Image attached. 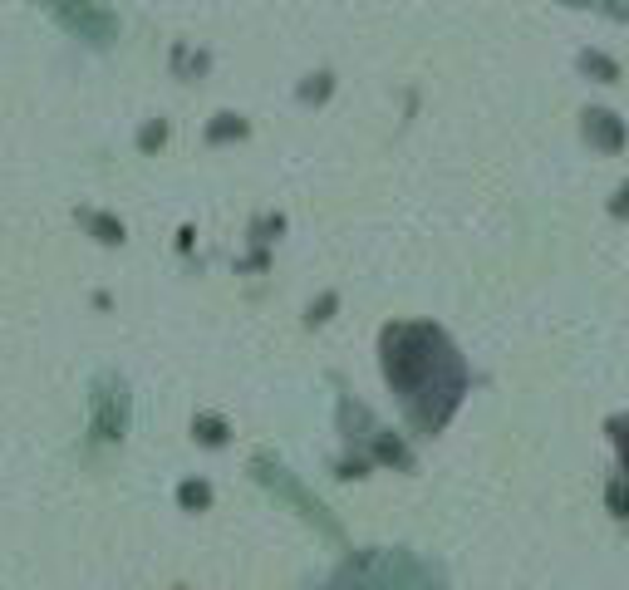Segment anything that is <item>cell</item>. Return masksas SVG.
Masks as SVG:
<instances>
[{
    "label": "cell",
    "instance_id": "6da1fadb",
    "mask_svg": "<svg viewBox=\"0 0 629 590\" xmlns=\"http://www.w3.org/2000/svg\"><path fill=\"white\" fill-rule=\"evenodd\" d=\"M384 374L418 428L448 423V413L462 399V384H467L462 359L453 354L438 325H389L384 330Z\"/></svg>",
    "mask_w": 629,
    "mask_h": 590
},
{
    "label": "cell",
    "instance_id": "7a4b0ae2",
    "mask_svg": "<svg viewBox=\"0 0 629 590\" xmlns=\"http://www.w3.org/2000/svg\"><path fill=\"white\" fill-rule=\"evenodd\" d=\"M69 35H79L84 45L94 50H109L118 40V15L104 5V0H40Z\"/></svg>",
    "mask_w": 629,
    "mask_h": 590
},
{
    "label": "cell",
    "instance_id": "3957f363",
    "mask_svg": "<svg viewBox=\"0 0 629 590\" xmlns=\"http://www.w3.org/2000/svg\"><path fill=\"white\" fill-rule=\"evenodd\" d=\"M123 423H128V394L118 389L114 379H104L94 389V438H123Z\"/></svg>",
    "mask_w": 629,
    "mask_h": 590
},
{
    "label": "cell",
    "instance_id": "277c9868",
    "mask_svg": "<svg viewBox=\"0 0 629 590\" xmlns=\"http://www.w3.org/2000/svg\"><path fill=\"white\" fill-rule=\"evenodd\" d=\"M580 133H585V143H590V148H600V153H620V148L629 143L625 118L615 114V109H585Z\"/></svg>",
    "mask_w": 629,
    "mask_h": 590
},
{
    "label": "cell",
    "instance_id": "5b68a950",
    "mask_svg": "<svg viewBox=\"0 0 629 590\" xmlns=\"http://www.w3.org/2000/svg\"><path fill=\"white\" fill-rule=\"evenodd\" d=\"M575 69L585 74V79H595V84H620V59L610 55V50H580L575 55Z\"/></svg>",
    "mask_w": 629,
    "mask_h": 590
},
{
    "label": "cell",
    "instance_id": "8992f818",
    "mask_svg": "<svg viewBox=\"0 0 629 590\" xmlns=\"http://www.w3.org/2000/svg\"><path fill=\"white\" fill-rule=\"evenodd\" d=\"M192 438H197L202 448H222V443L231 438L227 418H217V413H197V418H192Z\"/></svg>",
    "mask_w": 629,
    "mask_h": 590
},
{
    "label": "cell",
    "instance_id": "52a82bcc",
    "mask_svg": "<svg viewBox=\"0 0 629 590\" xmlns=\"http://www.w3.org/2000/svg\"><path fill=\"white\" fill-rule=\"evenodd\" d=\"M295 94H300L305 104H325V99L335 94V74H330V69H315V74H305V84H300Z\"/></svg>",
    "mask_w": 629,
    "mask_h": 590
},
{
    "label": "cell",
    "instance_id": "ba28073f",
    "mask_svg": "<svg viewBox=\"0 0 629 590\" xmlns=\"http://www.w3.org/2000/svg\"><path fill=\"white\" fill-rule=\"evenodd\" d=\"M369 448H374V458H384V463H399V468H408V448H403L399 438L389 433V428H379L374 438H369Z\"/></svg>",
    "mask_w": 629,
    "mask_h": 590
},
{
    "label": "cell",
    "instance_id": "9c48e42d",
    "mask_svg": "<svg viewBox=\"0 0 629 590\" xmlns=\"http://www.w3.org/2000/svg\"><path fill=\"white\" fill-rule=\"evenodd\" d=\"M231 138H246V118L241 114H217L207 123V143H231Z\"/></svg>",
    "mask_w": 629,
    "mask_h": 590
},
{
    "label": "cell",
    "instance_id": "30bf717a",
    "mask_svg": "<svg viewBox=\"0 0 629 590\" xmlns=\"http://www.w3.org/2000/svg\"><path fill=\"white\" fill-rule=\"evenodd\" d=\"M84 217V227L99 236V241H109V246H118L123 241V222L118 217H109V212H79Z\"/></svg>",
    "mask_w": 629,
    "mask_h": 590
},
{
    "label": "cell",
    "instance_id": "8fae6325",
    "mask_svg": "<svg viewBox=\"0 0 629 590\" xmlns=\"http://www.w3.org/2000/svg\"><path fill=\"white\" fill-rule=\"evenodd\" d=\"M172 69H177V74H202V69H212V55H207V50L172 45Z\"/></svg>",
    "mask_w": 629,
    "mask_h": 590
},
{
    "label": "cell",
    "instance_id": "7c38bea8",
    "mask_svg": "<svg viewBox=\"0 0 629 590\" xmlns=\"http://www.w3.org/2000/svg\"><path fill=\"white\" fill-rule=\"evenodd\" d=\"M605 502H610L615 517H629V472H620V477L605 482Z\"/></svg>",
    "mask_w": 629,
    "mask_h": 590
},
{
    "label": "cell",
    "instance_id": "4fadbf2b",
    "mask_svg": "<svg viewBox=\"0 0 629 590\" xmlns=\"http://www.w3.org/2000/svg\"><path fill=\"white\" fill-rule=\"evenodd\" d=\"M177 502L197 512V507H207V502H212V487H207L202 477H192V482H182V487H177Z\"/></svg>",
    "mask_w": 629,
    "mask_h": 590
},
{
    "label": "cell",
    "instance_id": "5bb4252c",
    "mask_svg": "<svg viewBox=\"0 0 629 590\" xmlns=\"http://www.w3.org/2000/svg\"><path fill=\"white\" fill-rule=\"evenodd\" d=\"M335 305H340V295H335V291L315 295V300H310V315H305V320H310V325H325V320L335 315Z\"/></svg>",
    "mask_w": 629,
    "mask_h": 590
},
{
    "label": "cell",
    "instance_id": "9a60e30c",
    "mask_svg": "<svg viewBox=\"0 0 629 590\" xmlns=\"http://www.w3.org/2000/svg\"><path fill=\"white\" fill-rule=\"evenodd\" d=\"M610 438H615V448H620V463H625V472H629V413L610 418Z\"/></svg>",
    "mask_w": 629,
    "mask_h": 590
},
{
    "label": "cell",
    "instance_id": "2e32d148",
    "mask_svg": "<svg viewBox=\"0 0 629 590\" xmlns=\"http://www.w3.org/2000/svg\"><path fill=\"white\" fill-rule=\"evenodd\" d=\"M163 138H168V118H153V123L138 133V143H143V148H158Z\"/></svg>",
    "mask_w": 629,
    "mask_h": 590
},
{
    "label": "cell",
    "instance_id": "e0dca14e",
    "mask_svg": "<svg viewBox=\"0 0 629 590\" xmlns=\"http://www.w3.org/2000/svg\"><path fill=\"white\" fill-rule=\"evenodd\" d=\"M610 217H629V182H620V192L610 202Z\"/></svg>",
    "mask_w": 629,
    "mask_h": 590
},
{
    "label": "cell",
    "instance_id": "ac0fdd59",
    "mask_svg": "<svg viewBox=\"0 0 629 590\" xmlns=\"http://www.w3.org/2000/svg\"><path fill=\"white\" fill-rule=\"evenodd\" d=\"M561 5H595V0H561Z\"/></svg>",
    "mask_w": 629,
    "mask_h": 590
}]
</instances>
